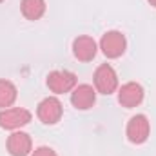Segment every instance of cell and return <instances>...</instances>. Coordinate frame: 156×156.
<instances>
[{
  "label": "cell",
  "instance_id": "obj_1",
  "mask_svg": "<svg viewBox=\"0 0 156 156\" xmlns=\"http://www.w3.org/2000/svg\"><path fill=\"white\" fill-rule=\"evenodd\" d=\"M94 87L102 94H111L118 87V75L109 64H102L94 71Z\"/></svg>",
  "mask_w": 156,
  "mask_h": 156
},
{
  "label": "cell",
  "instance_id": "obj_2",
  "mask_svg": "<svg viewBox=\"0 0 156 156\" xmlns=\"http://www.w3.org/2000/svg\"><path fill=\"white\" fill-rule=\"evenodd\" d=\"M127 40L120 31H107L100 40V49L107 58H118L125 53Z\"/></svg>",
  "mask_w": 156,
  "mask_h": 156
},
{
  "label": "cell",
  "instance_id": "obj_3",
  "mask_svg": "<svg viewBox=\"0 0 156 156\" xmlns=\"http://www.w3.org/2000/svg\"><path fill=\"white\" fill-rule=\"evenodd\" d=\"M47 87L56 93V94H64L69 93L76 87V75L71 71H53L47 75Z\"/></svg>",
  "mask_w": 156,
  "mask_h": 156
},
{
  "label": "cell",
  "instance_id": "obj_4",
  "mask_svg": "<svg viewBox=\"0 0 156 156\" xmlns=\"http://www.w3.org/2000/svg\"><path fill=\"white\" fill-rule=\"evenodd\" d=\"M31 113L24 107H11L0 111V127L2 129H18L31 122Z\"/></svg>",
  "mask_w": 156,
  "mask_h": 156
},
{
  "label": "cell",
  "instance_id": "obj_5",
  "mask_svg": "<svg viewBox=\"0 0 156 156\" xmlns=\"http://www.w3.org/2000/svg\"><path fill=\"white\" fill-rule=\"evenodd\" d=\"M127 138L129 142L133 144H144L147 138H149V133H151V125H149V120L145 115H136L129 120L127 123Z\"/></svg>",
  "mask_w": 156,
  "mask_h": 156
},
{
  "label": "cell",
  "instance_id": "obj_6",
  "mask_svg": "<svg viewBox=\"0 0 156 156\" xmlns=\"http://www.w3.org/2000/svg\"><path fill=\"white\" fill-rule=\"evenodd\" d=\"M62 111H64L62 109V102L58 98H55V96H47L38 104L37 115H38V118L44 123L53 125V123H56L62 118Z\"/></svg>",
  "mask_w": 156,
  "mask_h": 156
},
{
  "label": "cell",
  "instance_id": "obj_7",
  "mask_svg": "<svg viewBox=\"0 0 156 156\" xmlns=\"http://www.w3.org/2000/svg\"><path fill=\"white\" fill-rule=\"evenodd\" d=\"M142 100H144V87H142L140 83H136V82H127V83H123V85L120 87L118 102H120L123 107H127V109L136 107V105L142 104Z\"/></svg>",
  "mask_w": 156,
  "mask_h": 156
},
{
  "label": "cell",
  "instance_id": "obj_8",
  "mask_svg": "<svg viewBox=\"0 0 156 156\" xmlns=\"http://www.w3.org/2000/svg\"><path fill=\"white\" fill-rule=\"evenodd\" d=\"M96 102V91L93 89V85L89 83H82V85H76L71 93V104L80 109V111H87L94 105Z\"/></svg>",
  "mask_w": 156,
  "mask_h": 156
},
{
  "label": "cell",
  "instance_id": "obj_9",
  "mask_svg": "<svg viewBox=\"0 0 156 156\" xmlns=\"http://www.w3.org/2000/svg\"><path fill=\"white\" fill-rule=\"evenodd\" d=\"M33 149L31 136L22 131H15L7 138V151L11 156H27Z\"/></svg>",
  "mask_w": 156,
  "mask_h": 156
},
{
  "label": "cell",
  "instance_id": "obj_10",
  "mask_svg": "<svg viewBox=\"0 0 156 156\" xmlns=\"http://www.w3.org/2000/svg\"><path fill=\"white\" fill-rule=\"evenodd\" d=\"M73 55L80 62H89L96 56V42L91 37H78L73 42Z\"/></svg>",
  "mask_w": 156,
  "mask_h": 156
},
{
  "label": "cell",
  "instance_id": "obj_11",
  "mask_svg": "<svg viewBox=\"0 0 156 156\" xmlns=\"http://www.w3.org/2000/svg\"><path fill=\"white\" fill-rule=\"evenodd\" d=\"M20 9L27 20H38L45 13V0H22Z\"/></svg>",
  "mask_w": 156,
  "mask_h": 156
},
{
  "label": "cell",
  "instance_id": "obj_12",
  "mask_svg": "<svg viewBox=\"0 0 156 156\" xmlns=\"http://www.w3.org/2000/svg\"><path fill=\"white\" fill-rule=\"evenodd\" d=\"M16 100V87L9 80H0V107L7 109Z\"/></svg>",
  "mask_w": 156,
  "mask_h": 156
},
{
  "label": "cell",
  "instance_id": "obj_13",
  "mask_svg": "<svg viewBox=\"0 0 156 156\" xmlns=\"http://www.w3.org/2000/svg\"><path fill=\"white\" fill-rule=\"evenodd\" d=\"M31 156H56V153L51 147H38V149H35V153Z\"/></svg>",
  "mask_w": 156,
  "mask_h": 156
},
{
  "label": "cell",
  "instance_id": "obj_14",
  "mask_svg": "<svg viewBox=\"0 0 156 156\" xmlns=\"http://www.w3.org/2000/svg\"><path fill=\"white\" fill-rule=\"evenodd\" d=\"M149 4H151V5H154V7H156V0H149Z\"/></svg>",
  "mask_w": 156,
  "mask_h": 156
},
{
  "label": "cell",
  "instance_id": "obj_15",
  "mask_svg": "<svg viewBox=\"0 0 156 156\" xmlns=\"http://www.w3.org/2000/svg\"><path fill=\"white\" fill-rule=\"evenodd\" d=\"M0 2H2V0H0Z\"/></svg>",
  "mask_w": 156,
  "mask_h": 156
}]
</instances>
